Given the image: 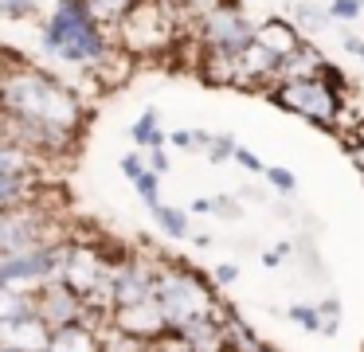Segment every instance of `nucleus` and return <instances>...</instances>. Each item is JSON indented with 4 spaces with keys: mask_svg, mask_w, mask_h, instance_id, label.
<instances>
[{
    "mask_svg": "<svg viewBox=\"0 0 364 352\" xmlns=\"http://www.w3.org/2000/svg\"><path fill=\"white\" fill-rule=\"evenodd\" d=\"M32 313H36V289L0 282V321H20L32 317Z\"/></svg>",
    "mask_w": 364,
    "mask_h": 352,
    "instance_id": "obj_14",
    "label": "nucleus"
},
{
    "mask_svg": "<svg viewBox=\"0 0 364 352\" xmlns=\"http://www.w3.org/2000/svg\"><path fill=\"white\" fill-rule=\"evenodd\" d=\"M63 239H67V235H63ZM63 239L40 242V247H28V250H12V255H0V282L36 289V286H43L48 278H59Z\"/></svg>",
    "mask_w": 364,
    "mask_h": 352,
    "instance_id": "obj_8",
    "label": "nucleus"
},
{
    "mask_svg": "<svg viewBox=\"0 0 364 352\" xmlns=\"http://www.w3.org/2000/svg\"><path fill=\"white\" fill-rule=\"evenodd\" d=\"M0 352H20V348H9V344H0Z\"/></svg>",
    "mask_w": 364,
    "mask_h": 352,
    "instance_id": "obj_39",
    "label": "nucleus"
},
{
    "mask_svg": "<svg viewBox=\"0 0 364 352\" xmlns=\"http://www.w3.org/2000/svg\"><path fill=\"white\" fill-rule=\"evenodd\" d=\"M110 321L114 329H122V333L129 336H141V341H161L165 333H173V325H168L165 309H161L157 297H141V302H126V305H114L110 309Z\"/></svg>",
    "mask_w": 364,
    "mask_h": 352,
    "instance_id": "obj_10",
    "label": "nucleus"
},
{
    "mask_svg": "<svg viewBox=\"0 0 364 352\" xmlns=\"http://www.w3.org/2000/svg\"><path fill=\"white\" fill-rule=\"evenodd\" d=\"M215 282H204L200 270L184 262H157V282H153V297L161 302L168 325L181 329L196 317H208V313H220V302H215Z\"/></svg>",
    "mask_w": 364,
    "mask_h": 352,
    "instance_id": "obj_4",
    "label": "nucleus"
},
{
    "mask_svg": "<svg viewBox=\"0 0 364 352\" xmlns=\"http://www.w3.org/2000/svg\"><path fill=\"white\" fill-rule=\"evenodd\" d=\"M153 282H157V262H153L149 255H137V250H118V255H114V262H110L106 289H102L106 317H110L114 305L153 297Z\"/></svg>",
    "mask_w": 364,
    "mask_h": 352,
    "instance_id": "obj_7",
    "label": "nucleus"
},
{
    "mask_svg": "<svg viewBox=\"0 0 364 352\" xmlns=\"http://www.w3.org/2000/svg\"><path fill=\"white\" fill-rule=\"evenodd\" d=\"M212 282H215V286H235V282H239V266L235 262H220L212 270Z\"/></svg>",
    "mask_w": 364,
    "mask_h": 352,
    "instance_id": "obj_34",
    "label": "nucleus"
},
{
    "mask_svg": "<svg viewBox=\"0 0 364 352\" xmlns=\"http://www.w3.org/2000/svg\"><path fill=\"white\" fill-rule=\"evenodd\" d=\"M40 8H43V0H0V20H12V23L32 20Z\"/></svg>",
    "mask_w": 364,
    "mask_h": 352,
    "instance_id": "obj_23",
    "label": "nucleus"
},
{
    "mask_svg": "<svg viewBox=\"0 0 364 352\" xmlns=\"http://www.w3.org/2000/svg\"><path fill=\"white\" fill-rule=\"evenodd\" d=\"M149 169H157L161 176L168 172V153H165V145H161V149H149Z\"/></svg>",
    "mask_w": 364,
    "mask_h": 352,
    "instance_id": "obj_36",
    "label": "nucleus"
},
{
    "mask_svg": "<svg viewBox=\"0 0 364 352\" xmlns=\"http://www.w3.org/2000/svg\"><path fill=\"white\" fill-rule=\"evenodd\" d=\"M325 4H329V16L341 23H353L364 16V0H325Z\"/></svg>",
    "mask_w": 364,
    "mask_h": 352,
    "instance_id": "obj_28",
    "label": "nucleus"
},
{
    "mask_svg": "<svg viewBox=\"0 0 364 352\" xmlns=\"http://www.w3.org/2000/svg\"><path fill=\"white\" fill-rule=\"evenodd\" d=\"M188 211H196V215H223V219H235L243 208H239L235 196H200V200L188 203Z\"/></svg>",
    "mask_w": 364,
    "mask_h": 352,
    "instance_id": "obj_19",
    "label": "nucleus"
},
{
    "mask_svg": "<svg viewBox=\"0 0 364 352\" xmlns=\"http://www.w3.org/2000/svg\"><path fill=\"white\" fill-rule=\"evenodd\" d=\"M267 98L274 102L278 110L298 114L301 122L317 125V129H337L345 90H337L325 75H294V78H278V82H270Z\"/></svg>",
    "mask_w": 364,
    "mask_h": 352,
    "instance_id": "obj_5",
    "label": "nucleus"
},
{
    "mask_svg": "<svg viewBox=\"0 0 364 352\" xmlns=\"http://www.w3.org/2000/svg\"><path fill=\"white\" fill-rule=\"evenodd\" d=\"M48 336H51V329L43 325L40 313H32V317H20V321H0V344H9V348H20V352H48Z\"/></svg>",
    "mask_w": 364,
    "mask_h": 352,
    "instance_id": "obj_12",
    "label": "nucleus"
},
{
    "mask_svg": "<svg viewBox=\"0 0 364 352\" xmlns=\"http://www.w3.org/2000/svg\"><path fill=\"white\" fill-rule=\"evenodd\" d=\"M40 47H43V55L59 59L63 67L95 75L118 43H114L110 28H102L90 16L87 0H55L40 23Z\"/></svg>",
    "mask_w": 364,
    "mask_h": 352,
    "instance_id": "obj_2",
    "label": "nucleus"
},
{
    "mask_svg": "<svg viewBox=\"0 0 364 352\" xmlns=\"http://www.w3.org/2000/svg\"><path fill=\"white\" fill-rule=\"evenodd\" d=\"M255 39H259L267 51H274L278 59H286V55H294L306 43V31L294 20H286V16H270V20H262L259 28H255Z\"/></svg>",
    "mask_w": 364,
    "mask_h": 352,
    "instance_id": "obj_13",
    "label": "nucleus"
},
{
    "mask_svg": "<svg viewBox=\"0 0 364 352\" xmlns=\"http://www.w3.org/2000/svg\"><path fill=\"white\" fill-rule=\"evenodd\" d=\"M36 313L43 317V325L48 329H59V325H71V321H95V309H90V302L79 294V289H71L63 278H48L43 286H36Z\"/></svg>",
    "mask_w": 364,
    "mask_h": 352,
    "instance_id": "obj_9",
    "label": "nucleus"
},
{
    "mask_svg": "<svg viewBox=\"0 0 364 352\" xmlns=\"http://www.w3.org/2000/svg\"><path fill=\"white\" fill-rule=\"evenodd\" d=\"M149 352H196V348H192V344L184 341L181 333H165L161 341H153V344H149Z\"/></svg>",
    "mask_w": 364,
    "mask_h": 352,
    "instance_id": "obj_30",
    "label": "nucleus"
},
{
    "mask_svg": "<svg viewBox=\"0 0 364 352\" xmlns=\"http://www.w3.org/2000/svg\"><path fill=\"white\" fill-rule=\"evenodd\" d=\"M235 145H239V141L231 137V133H212V145H208V161H212V164L231 161V156H235Z\"/></svg>",
    "mask_w": 364,
    "mask_h": 352,
    "instance_id": "obj_27",
    "label": "nucleus"
},
{
    "mask_svg": "<svg viewBox=\"0 0 364 352\" xmlns=\"http://www.w3.org/2000/svg\"><path fill=\"white\" fill-rule=\"evenodd\" d=\"M110 36L134 59H161V55H173L188 39V23L176 12V0H137L114 23Z\"/></svg>",
    "mask_w": 364,
    "mask_h": 352,
    "instance_id": "obj_3",
    "label": "nucleus"
},
{
    "mask_svg": "<svg viewBox=\"0 0 364 352\" xmlns=\"http://www.w3.org/2000/svg\"><path fill=\"white\" fill-rule=\"evenodd\" d=\"M134 4H137V0H87L90 16H95V20L102 23V28H110V31H114V23H118Z\"/></svg>",
    "mask_w": 364,
    "mask_h": 352,
    "instance_id": "obj_21",
    "label": "nucleus"
},
{
    "mask_svg": "<svg viewBox=\"0 0 364 352\" xmlns=\"http://www.w3.org/2000/svg\"><path fill=\"white\" fill-rule=\"evenodd\" d=\"M87 125L71 82L28 59H0V137L32 156L67 153Z\"/></svg>",
    "mask_w": 364,
    "mask_h": 352,
    "instance_id": "obj_1",
    "label": "nucleus"
},
{
    "mask_svg": "<svg viewBox=\"0 0 364 352\" xmlns=\"http://www.w3.org/2000/svg\"><path fill=\"white\" fill-rule=\"evenodd\" d=\"M48 352H102V325L95 321H71L51 329Z\"/></svg>",
    "mask_w": 364,
    "mask_h": 352,
    "instance_id": "obj_11",
    "label": "nucleus"
},
{
    "mask_svg": "<svg viewBox=\"0 0 364 352\" xmlns=\"http://www.w3.org/2000/svg\"><path fill=\"white\" fill-rule=\"evenodd\" d=\"M129 137H134V145L137 149H161V145H168V133L161 129V117H157V110H145L141 117H137L134 125H129Z\"/></svg>",
    "mask_w": 364,
    "mask_h": 352,
    "instance_id": "obj_16",
    "label": "nucleus"
},
{
    "mask_svg": "<svg viewBox=\"0 0 364 352\" xmlns=\"http://www.w3.org/2000/svg\"><path fill=\"white\" fill-rule=\"evenodd\" d=\"M341 43H345V51L353 55V59H360V63H364V39H360V36H353V31H348V36L341 39Z\"/></svg>",
    "mask_w": 364,
    "mask_h": 352,
    "instance_id": "obj_37",
    "label": "nucleus"
},
{
    "mask_svg": "<svg viewBox=\"0 0 364 352\" xmlns=\"http://www.w3.org/2000/svg\"><path fill=\"white\" fill-rule=\"evenodd\" d=\"M290 250H294V242H278L274 250H262V266H278L286 255H290Z\"/></svg>",
    "mask_w": 364,
    "mask_h": 352,
    "instance_id": "obj_35",
    "label": "nucleus"
},
{
    "mask_svg": "<svg viewBox=\"0 0 364 352\" xmlns=\"http://www.w3.org/2000/svg\"><path fill=\"white\" fill-rule=\"evenodd\" d=\"M286 317L294 321V325H301V329H309V333H321V309H317V305H290V309H286Z\"/></svg>",
    "mask_w": 364,
    "mask_h": 352,
    "instance_id": "obj_26",
    "label": "nucleus"
},
{
    "mask_svg": "<svg viewBox=\"0 0 364 352\" xmlns=\"http://www.w3.org/2000/svg\"><path fill=\"white\" fill-rule=\"evenodd\" d=\"M348 156H353V164L360 169V176H364V145H348Z\"/></svg>",
    "mask_w": 364,
    "mask_h": 352,
    "instance_id": "obj_38",
    "label": "nucleus"
},
{
    "mask_svg": "<svg viewBox=\"0 0 364 352\" xmlns=\"http://www.w3.org/2000/svg\"><path fill=\"white\" fill-rule=\"evenodd\" d=\"M149 215H153V223H157L161 231L168 235V239H176V242L192 235V223H188L192 211H184V208H168V203H161V208L149 211Z\"/></svg>",
    "mask_w": 364,
    "mask_h": 352,
    "instance_id": "obj_18",
    "label": "nucleus"
},
{
    "mask_svg": "<svg viewBox=\"0 0 364 352\" xmlns=\"http://www.w3.org/2000/svg\"><path fill=\"white\" fill-rule=\"evenodd\" d=\"M290 20L298 23L306 36H317V31H325L333 23V16H329V4H321V0H298Z\"/></svg>",
    "mask_w": 364,
    "mask_h": 352,
    "instance_id": "obj_17",
    "label": "nucleus"
},
{
    "mask_svg": "<svg viewBox=\"0 0 364 352\" xmlns=\"http://www.w3.org/2000/svg\"><path fill=\"white\" fill-rule=\"evenodd\" d=\"M168 145L181 149V153H196V129H173L168 133Z\"/></svg>",
    "mask_w": 364,
    "mask_h": 352,
    "instance_id": "obj_32",
    "label": "nucleus"
},
{
    "mask_svg": "<svg viewBox=\"0 0 364 352\" xmlns=\"http://www.w3.org/2000/svg\"><path fill=\"white\" fill-rule=\"evenodd\" d=\"M118 169L126 172L129 180H137V176H141L145 169H149V164H145V149H137V153H126V156H122V161H118Z\"/></svg>",
    "mask_w": 364,
    "mask_h": 352,
    "instance_id": "obj_31",
    "label": "nucleus"
},
{
    "mask_svg": "<svg viewBox=\"0 0 364 352\" xmlns=\"http://www.w3.org/2000/svg\"><path fill=\"white\" fill-rule=\"evenodd\" d=\"M262 176H267V184L274 188V192H282V196L298 192V176H294L290 169H282V164H267V172H262Z\"/></svg>",
    "mask_w": 364,
    "mask_h": 352,
    "instance_id": "obj_25",
    "label": "nucleus"
},
{
    "mask_svg": "<svg viewBox=\"0 0 364 352\" xmlns=\"http://www.w3.org/2000/svg\"><path fill=\"white\" fill-rule=\"evenodd\" d=\"M255 28L259 23L243 12L239 0H223L204 20L192 23V43H196V51H212V55H243L255 43Z\"/></svg>",
    "mask_w": 364,
    "mask_h": 352,
    "instance_id": "obj_6",
    "label": "nucleus"
},
{
    "mask_svg": "<svg viewBox=\"0 0 364 352\" xmlns=\"http://www.w3.org/2000/svg\"><path fill=\"white\" fill-rule=\"evenodd\" d=\"M102 352H149V341L122 333V329H114L110 321H106L102 325Z\"/></svg>",
    "mask_w": 364,
    "mask_h": 352,
    "instance_id": "obj_20",
    "label": "nucleus"
},
{
    "mask_svg": "<svg viewBox=\"0 0 364 352\" xmlns=\"http://www.w3.org/2000/svg\"><path fill=\"white\" fill-rule=\"evenodd\" d=\"M223 0H176V12H181V20L188 23V31H192V23L196 20H204L212 8H220Z\"/></svg>",
    "mask_w": 364,
    "mask_h": 352,
    "instance_id": "obj_24",
    "label": "nucleus"
},
{
    "mask_svg": "<svg viewBox=\"0 0 364 352\" xmlns=\"http://www.w3.org/2000/svg\"><path fill=\"white\" fill-rule=\"evenodd\" d=\"M231 161H235L239 169H247V172H267V164H262L251 149H243V145H235V156H231Z\"/></svg>",
    "mask_w": 364,
    "mask_h": 352,
    "instance_id": "obj_33",
    "label": "nucleus"
},
{
    "mask_svg": "<svg viewBox=\"0 0 364 352\" xmlns=\"http://www.w3.org/2000/svg\"><path fill=\"white\" fill-rule=\"evenodd\" d=\"M317 309H321V336H333L337 333V325H341V302L337 297H325V302H317Z\"/></svg>",
    "mask_w": 364,
    "mask_h": 352,
    "instance_id": "obj_29",
    "label": "nucleus"
},
{
    "mask_svg": "<svg viewBox=\"0 0 364 352\" xmlns=\"http://www.w3.org/2000/svg\"><path fill=\"white\" fill-rule=\"evenodd\" d=\"M36 196V172H0V211Z\"/></svg>",
    "mask_w": 364,
    "mask_h": 352,
    "instance_id": "obj_15",
    "label": "nucleus"
},
{
    "mask_svg": "<svg viewBox=\"0 0 364 352\" xmlns=\"http://www.w3.org/2000/svg\"><path fill=\"white\" fill-rule=\"evenodd\" d=\"M134 192L141 196V203H145L149 211L161 208V172H157V169H145L141 176L134 180Z\"/></svg>",
    "mask_w": 364,
    "mask_h": 352,
    "instance_id": "obj_22",
    "label": "nucleus"
}]
</instances>
